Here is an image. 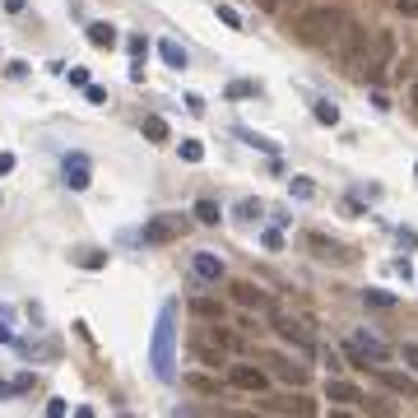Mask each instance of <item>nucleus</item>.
<instances>
[{"mask_svg":"<svg viewBox=\"0 0 418 418\" xmlns=\"http://www.w3.org/2000/svg\"><path fill=\"white\" fill-rule=\"evenodd\" d=\"M344 28H349V23H344V14L335 10V5H307L293 23L297 42H307V47H335Z\"/></svg>","mask_w":418,"mask_h":418,"instance_id":"1","label":"nucleus"},{"mask_svg":"<svg viewBox=\"0 0 418 418\" xmlns=\"http://www.w3.org/2000/svg\"><path fill=\"white\" fill-rule=\"evenodd\" d=\"M390 61H395V33H390V28H376V33H372V42H367L363 79L381 84V79H386V70H390Z\"/></svg>","mask_w":418,"mask_h":418,"instance_id":"2","label":"nucleus"},{"mask_svg":"<svg viewBox=\"0 0 418 418\" xmlns=\"http://www.w3.org/2000/svg\"><path fill=\"white\" fill-rule=\"evenodd\" d=\"M344 353H349L353 367H381V363H390V349H386L376 335H367V330L349 335V340H344Z\"/></svg>","mask_w":418,"mask_h":418,"instance_id":"3","label":"nucleus"},{"mask_svg":"<svg viewBox=\"0 0 418 418\" xmlns=\"http://www.w3.org/2000/svg\"><path fill=\"white\" fill-rule=\"evenodd\" d=\"M367 42H372V33H367V28H344L340 33V61H344V70H349V75H363V61H367Z\"/></svg>","mask_w":418,"mask_h":418,"instance_id":"4","label":"nucleus"},{"mask_svg":"<svg viewBox=\"0 0 418 418\" xmlns=\"http://www.w3.org/2000/svg\"><path fill=\"white\" fill-rule=\"evenodd\" d=\"M228 386L232 390H246V395H265L270 390V372L256 363H232L228 367Z\"/></svg>","mask_w":418,"mask_h":418,"instance_id":"5","label":"nucleus"},{"mask_svg":"<svg viewBox=\"0 0 418 418\" xmlns=\"http://www.w3.org/2000/svg\"><path fill=\"white\" fill-rule=\"evenodd\" d=\"M181 232H186V219H181V214H158V219L144 223L140 237H144L149 246H163V242H177Z\"/></svg>","mask_w":418,"mask_h":418,"instance_id":"6","label":"nucleus"},{"mask_svg":"<svg viewBox=\"0 0 418 418\" xmlns=\"http://www.w3.org/2000/svg\"><path fill=\"white\" fill-rule=\"evenodd\" d=\"M228 297H232L242 311H270V293H265V288H256L251 279H232V284H228Z\"/></svg>","mask_w":418,"mask_h":418,"instance_id":"7","label":"nucleus"},{"mask_svg":"<svg viewBox=\"0 0 418 418\" xmlns=\"http://www.w3.org/2000/svg\"><path fill=\"white\" fill-rule=\"evenodd\" d=\"M154 367H158V376H172V307L163 311V321H158V340H154Z\"/></svg>","mask_w":418,"mask_h":418,"instance_id":"8","label":"nucleus"},{"mask_svg":"<svg viewBox=\"0 0 418 418\" xmlns=\"http://www.w3.org/2000/svg\"><path fill=\"white\" fill-rule=\"evenodd\" d=\"M326 400H330V405H340V409H358V405H367L363 386L344 381V376H330V381H326Z\"/></svg>","mask_w":418,"mask_h":418,"instance_id":"9","label":"nucleus"},{"mask_svg":"<svg viewBox=\"0 0 418 418\" xmlns=\"http://www.w3.org/2000/svg\"><path fill=\"white\" fill-rule=\"evenodd\" d=\"M372 376L390 390V395H405V400H418V376L414 372H390V367H372Z\"/></svg>","mask_w":418,"mask_h":418,"instance_id":"10","label":"nucleus"},{"mask_svg":"<svg viewBox=\"0 0 418 418\" xmlns=\"http://www.w3.org/2000/svg\"><path fill=\"white\" fill-rule=\"evenodd\" d=\"M61 181H66L70 191H88V181H93L88 158L84 154H66V163H61Z\"/></svg>","mask_w":418,"mask_h":418,"instance_id":"11","label":"nucleus"},{"mask_svg":"<svg viewBox=\"0 0 418 418\" xmlns=\"http://www.w3.org/2000/svg\"><path fill=\"white\" fill-rule=\"evenodd\" d=\"M270 372L288 386H307L311 381V367L307 363H293V358H270Z\"/></svg>","mask_w":418,"mask_h":418,"instance_id":"12","label":"nucleus"},{"mask_svg":"<svg viewBox=\"0 0 418 418\" xmlns=\"http://www.w3.org/2000/svg\"><path fill=\"white\" fill-rule=\"evenodd\" d=\"M307 246H311V251L321 256V261H335V265H349V261H353V256L344 251L340 242H330L326 232H307Z\"/></svg>","mask_w":418,"mask_h":418,"instance_id":"13","label":"nucleus"},{"mask_svg":"<svg viewBox=\"0 0 418 418\" xmlns=\"http://www.w3.org/2000/svg\"><path fill=\"white\" fill-rule=\"evenodd\" d=\"M191 270H196V279H205V284H219V279H223V261H219V256H209V251L191 256Z\"/></svg>","mask_w":418,"mask_h":418,"instance_id":"14","label":"nucleus"},{"mask_svg":"<svg viewBox=\"0 0 418 418\" xmlns=\"http://www.w3.org/2000/svg\"><path fill=\"white\" fill-rule=\"evenodd\" d=\"M191 353H196V358H200L205 367H219V363H228V349H223V344L214 340V335H209V340H196V344H191Z\"/></svg>","mask_w":418,"mask_h":418,"instance_id":"15","label":"nucleus"},{"mask_svg":"<svg viewBox=\"0 0 418 418\" xmlns=\"http://www.w3.org/2000/svg\"><path fill=\"white\" fill-rule=\"evenodd\" d=\"M191 316H200V321H223V302H219V297H191Z\"/></svg>","mask_w":418,"mask_h":418,"instance_id":"16","label":"nucleus"},{"mask_svg":"<svg viewBox=\"0 0 418 418\" xmlns=\"http://www.w3.org/2000/svg\"><path fill=\"white\" fill-rule=\"evenodd\" d=\"M88 42L112 52V47H117V28H112V23H88Z\"/></svg>","mask_w":418,"mask_h":418,"instance_id":"17","label":"nucleus"},{"mask_svg":"<svg viewBox=\"0 0 418 418\" xmlns=\"http://www.w3.org/2000/svg\"><path fill=\"white\" fill-rule=\"evenodd\" d=\"M191 214H196V223H205V228H214V223L223 219L219 200H196V209H191Z\"/></svg>","mask_w":418,"mask_h":418,"instance_id":"18","label":"nucleus"},{"mask_svg":"<svg viewBox=\"0 0 418 418\" xmlns=\"http://www.w3.org/2000/svg\"><path fill=\"white\" fill-rule=\"evenodd\" d=\"M158 52H163V61H167V66H172V70H186V66H191L186 47H177L172 37H167V42H158Z\"/></svg>","mask_w":418,"mask_h":418,"instance_id":"19","label":"nucleus"},{"mask_svg":"<svg viewBox=\"0 0 418 418\" xmlns=\"http://www.w3.org/2000/svg\"><path fill=\"white\" fill-rule=\"evenodd\" d=\"M140 131H144V140H149V144H163L167 140V121H163V117H144Z\"/></svg>","mask_w":418,"mask_h":418,"instance_id":"20","label":"nucleus"},{"mask_svg":"<svg viewBox=\"0 0 418 418\" xmlns=\"http://www.w3.org/2000/svg\"><path fill=\"white\" fill-rule=\"evenodd\" d=\"M270 409H279V414H288V409H293V414H316V405H311V400H293V395H288V400H275Z\"/></svg>","mask_w":418,"mask_h":418,"instance_id":"21","label":"nucleus"},{"mask_svg":"<svg viewBox=\"0 0 418 418\" xmlns=\"http://www.w3.org/2000/svg\"><path fill=\"white\" fill-rule=\"evenodd\" d=\"M186 386H191V390H200V395H219V381H214V376L191 372V376H186Z\"/></svg>","mask_w":418,"mask_h":418,"instance_id":"22","label":"nucleus"},{"mask_svg":"<svg viewBox=\"0 0 418 418\" xmlns=\"http://www.w3.org/2000/svg\"><path fill=\"white\" fill-rule=\"evenodd\" d=\"M316 121L321 126H340V107H335V102H316Z\"/></svg>","mask_w":418,"mask_h":418,"instance_id":"23","label":"nucleus"},{"mask_svg":"<svg viewBox=\"0 0 418 418\" xmlns=\"http://www.w3.org/2000/svg\"><path fill=\"white\" fill-rule=\"evenodd\" d=\"M181 158H186V163H205V144L200 140H181Z\"/></svg>","mask_w":418,"mask_h":418,"instance_id":"24","label":"nucleus"},{"mask_svg":"<svg viewBox=\"0 0 418 418\" xmlns=\"http://www.w3.org/2000/svg\"><path fill=\"white\" fill-rule=\"evenodd\" d=\"M363 302H367V307H395V297H390V293H376V288H367Z\"/></svg>","mask_w":418,"mask_h":418,"instance_id":"25","label":"nucleus"},{"mask_svg":"<svg viewBox=\"0 0 418 418\" xmlns=\"http://www.w3.org/2000/svg\"><path fill=\"white\" fill-rule=\"evenodd\" d=\"M214 14H219V19L228 23V28H242V14L232 10V5H214Z\"/></svg>","mask_w":418,"mask_h":418,"instance_id":"26","label":"nucleus"},{"mask_svg":"<svg viewBox=\"0 0 418 418\" xmlns=\"http://www.w3.org/2000/svg\"><path fill=\"white\" fill-rule=\"evenodd\" d=\"M237 135H242L251 149H265V154H275V140H265V135H251V131H237Z\"/></svg>","mask_w":418,"mask_h":418,"instance_id":"27","label":"nucleus"},{"mask_svg":"<svg viewBox=\"0 0 418 418\" xmlns=\"http://www.w3.org/2000/svg\"><path fill=\"white\" fill-rule=\"evenodd\" d=\"M400 358H405V367H409V372L418 376V344H414V340H409L405 349H400Z\"/></svg>","mask_w":418,"mask_h":418,"instance_id":"28","label":"nucleus"},{"mask_svg":"<svg viewBox=\"0 0 418 418\" xmlns=\"http://www.w3.org/2000/svg\"><path fill=\"white\" fill-rule=\"evenodd\" d=\"M228 93H232V98H251V93H256V84H251V79H232V84H228Z\"/></svg>","mask_w":418,"mask_h":418,"instance_id":"29","label":"nucleus"},{"mask_svg":"<svg viewBox=\"0 0 418 418\" xmlns=\"http://www.w3.org/2000/svg\"><path fill=\"white\" fill-rule=\"evenodd\" d=\"M293 196L297 200H311V196H316V186H311L307 177H293Z\"/></svg>","mask_w":418,"mask_h":418,"instance_id":"30","label":"nucleus"},{"mask_svg":"<svg viewBox=\"0 0 418 418\" xmlns=\"http://www.w3.org/2000/svg\"><path fill=\"white\" fill-rule=\"evenodd\" d=\"M126 47H131V56H135V61H144V56H149V42H144L140 33H135V37H126Z\"/></svg>","mask_w":418,"mask_h":418,"instance_id":"31","label":"nucleus"},{"mask_svg":"<svg viewBox=\"0 0 418 418\" xmlns=\"http://www.w3.org/2000/svg\"><path fill=\"white\" fill-rule=\"evenodd\" d=\"M84 98L93 102V107H107V88H98V84H88V88H84Z\"/></svg>","mask_w":418,"mask_h":418,"instance_id":"32","label":"nucleus"},{"mask_svg":"<svg viewBox=\"0 0 418 418\" xmlns=\"http://www.w3.org/2000/svg\"><path fill=\"white\" fill-rule=\"evenodd\" d=\"M66 79H70V84H75V88H88V84H93V79H88V70H84V66L66 70Z\"/></svg>","mask_w":418,"mask_h":418,"instance_id":"33","label":"nucleus"},{"mask_svg":"<svg viewBox=\"0 0 418 418\" xmlns=\"http://www.w3.org/2000/svg\"><path fill=\"white\" fill-rule=\"evenodd\" d=\"M75 261H79V265H84V270H98V265H102V256H98V251H79V256H75Z\"/></svg>","mask_w":418,"mask_h":418,"instance_id":"34","label":"nucleus"},{"mask_svg":"<svg viewBox=\"0 0 418 418\" xmlns=\"http://www.w3.org/2000/svg\"><path fill=\"white\" fill-rule=\"evenodd\" d=\"M28 390H33V376L19 372V376H14V395H28Z\"/></svg>","mask_w":418,"mask_h":418,"instance_id":"35","label":"nucleus"},{"mask_svg":"<svg viewBox=\"0 0 418 418\" xmlns=\"http://www.w3.org/2000/svg\"><path fill=\"white\" fill-rule=\"evenodd\" d=\"M237 214H242V219H256V214H261V205H256V200H242V209H237Z\"/></svg>","mask_w":418,"mask_h":418,"instance_id":"36","label":"nucleus"},{"mask_svg":"<svg viewBox=\"0 0 418 418\" xmlns=\"http://www.w3.org/2000/svg\"><path fill=\"white\" fill-rule=\"evenodd\" d=\"M47 418H66V400H52V405H47Z\"/></svg>","mask_w":418,"mask_h":418,"instance_id":"37","label":"nucleus"},{"mask_svg":"<svg viewBox=\"0 0 418 418\" xmlns=\"http://www.w3.org/2000/svg\"><path fill=\"white\" fill-rule=\"evenodd\" d=\"M395 10L400 14H418V0H395Z\"/></svg>","mask_w":418,"mask_h":418,"instance_id":"38","label":"nucleus"},{"mask_svg":"<svg viewBox=\"0 0 418 418\" xmlns=\"http://www.w3.org/2000/svg\"><path fill=\"white\" fill-rule=\"evenodd\" d=\"M23 5H28V0H5V10H10V14H23Z\"/></svg>","mask_w":418,"mask_h":418,"instance_id":"39","label":"nucleus"},{"mask_svg":"<svg viewBox=\"0 0 418 418\" xmlns=\"http://www.w3.org/2000/svg\"><path fill=\"white\" fill-rule=\"evenodd\" d=\"M0 344H14V330L5 326V321H0Z\"/></svg>","mask_w":418,"mask_h":418,"instance_id":"40","label":"nucleus"},{"mask_svg":"<svg viewBox=\"0 0 418 418\" xmlns=\"http://www.w3.org/2000/svg\"><path fill=\"white\" fill-rule=\"evenodd\" d=\"M0 172H14V154H0Z\"/></svg>","mask_w":418,"mask_h":418,"instance_id":"41","label":"nucleus"},{"mask_svg":"<svg viewBox=\"0 0 418 418\" xmlns=\"http://www.w3.org/2000/svg\"><path fill=\"white\" fill-rule=\"evenodd\" d=\"M284 5H293V10H307L311 0H284Z\"/></svg>","mask_w":418,"mask_h":418,"instance_id":"42","label":"nucleus"},{"mask_svg":"<svg viewBox=\"0 0 418 418\" xmlns=\"http://www.w3.org/2000/svg\"><path fill=\"white\" fill-rule=\"evenodd\" d=\"M0 395H14V381H0Z\"/></svg>","mask_w":418,"mask_h":418,"instance_id":"43","label":"nucleus"},{"mask_svg":"<svg viewBox=\"0 0 418 418\" xmlns=\"http://www.w3.org/2000/svg\"><path fill=\"white\" fill-rule=\"evenodd\" d=\"M409 102H414V107H418V79H414V88H409Z\"/></svg>","mask_w":418,"mask_h":418,"instance_id":"44","label":"nucleus"},{"mask_svg":"<svg viewBox=\"0 0 418 418\" xmlns=\"http://www.w3.org/2000/svg\"><path fill=\"white\" fill-rule=\"evenodd\" d=\"M261 5H265V10H275V5H279V0H261Z\"/></svg>","mask_w":418,"mask_h":418,"instance_id":"45","label":"nucleus"},{"mask_svg":"<svg viewBox=\"0 0 418 418\" xmlns=\"http://www.w3.org/2000/svg\"><path fill=\"white\" fill-rule=\"evenodd\" d=\"M414 172H418V163H414Z\"/></svg>","mask_w":418,"mask_h":418,"instance_id":"46","label":"nucleus"}]
</instances>
